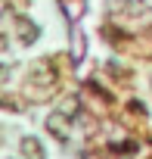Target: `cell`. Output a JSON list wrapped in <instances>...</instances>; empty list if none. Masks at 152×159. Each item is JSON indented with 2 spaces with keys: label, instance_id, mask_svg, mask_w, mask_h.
Returning a JSON list of instances; mask_svg holds the SVG:
<instances>
[{
  "label": "cell",
  "instance_id": "obj_1",
  "mask_svg": "<svg viewBox=\"0 0 152 159\" xmlns=\"http://www.w3.org/2000/svg\"><path fill=\"white\" fill-rule=\"evenodd\" d=\"M22 147H25V156H28V159H44L40 143H37L34 137H25V140H22Z\"/></svg>",
  "mask_w": 152,
  "mask_h": 159
},
{
  "label": "cell",
  "instance_id": "obj_2",
  "mask_svg": "<svg viewBox=\"0 0 152 159\" xmlns=\"http://www.w3.org/2000/svg\"><path fill=\"white\" fill-rule=\"evenodd\" d=\"M47 125H50V131H53V134H56V137H62V140H65V137H68V131H65V128H62V119H59V116H53V119H50V122H47Z\"/></svg>",
  "mask_w": 152,
  "mask_h": 159
}]
</instances>
